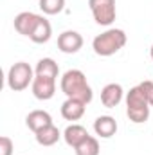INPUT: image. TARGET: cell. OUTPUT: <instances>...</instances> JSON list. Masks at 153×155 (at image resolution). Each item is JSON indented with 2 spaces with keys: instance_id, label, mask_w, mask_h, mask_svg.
<instances>
[{
  "instance_id": "obj_1",
  "label": "cell",
  "mask_w": 153,
  "mask_h": 155,
  "mask_svg": "<svg viewBox=\"0 0 153 155\" xmlns=\"http://www.w3.org/2000/svg\"><path fill=\"white\" fill-rule=\"evenodd\" d=\"M60 87H61V92L70 97V99H79L83 101L85 105H88L94 97V92H92V87L88 85L86 81V76L77 71V69H70L67 71L63 76H61V81H60Z\"/></svg>"
},
{
  "instance_id": "obj_2",
  "label": "cell",
  "mask_w": 153,
  "mask_h": 155,
  "mask_svg": "<svg viewBox=\"0 0 153 155\" xmlns=\"http://www.w3.org/2000/svg\"><path fill=\"white\" fill-rule=\"evenodd\" d=\"M124 45H126V33L122 29H106L105 33L97 35L92 41L94 52L103 58L114 56Z\"/></svg>"
},
{
  "instance_id": "obj_3",
  "label": "cell",
  "mask_w": 153,
  "mask_h": 155,
  "mask_svg": "<svg viewBox=\"0 0 153 155\" xmlns=\"http://www.w3.org/2000/svg\"><path fill=\"white\" fill-rule=\"evenodd\" d=\"M126 116L135 124L146 123L150 117V103L141 85L130 88V92L126 94Z\"/></svg>"
},
{
  "instance_id": "obj_4",
  "label": "cell",
  "mask_w": 153,
  "mask_h": 155,
  "mask_svg": "<svg viewBox=\"0 0 153 155\" xmlns=\"http://www.w3.org/2000/svg\"><path fill=\"white\" fill-rule=\"evenodd\" d=\"M36 74H33V69L29 63L25 61H16L11 65L9 72H7V87L15 92H22L25 90L29 85H33V79Z\"/></svg>"
},
{
  "instance_id": "obj_5",
  "label": "cell",
  "mask_w": 153,
  "mask_h": 155,
  "mask_svg": "<svg viewBox=\"0 0 153 155\" xmlns=\"http://www.w3.org/2000/svg\"><path fill=\"white\" fill-rule=\"evenodd\" d=\"M88 7L92 11L96 24L105 25V27L114 24L115 16H117L115 0H88Z\"/></svg>"
},
{
  "instance_id": "obj_6",
  "label": "cell",
  "mask_w": 153,
  "mask_h": 155,
  "mask_svg": "<svg viewBox=\"0 0 153 155\" xmlns=\"http://www.w3.org/2000/svg\"><path fill=\"white\" fill-rule=\"evenodd\" d=\"M31 88H33V96L40 99V101H47V99H50L52 96H54V92H56V79L54 78H49V76H34L33 79V85H31Z\"/></svg>"
},
{
  "instance_id": "obj_7",
  "label": "cell",
  "mask_w": 153,
  "mask_h": 155,
  "mask_svg": "<svg viewBox=\"0 0 153 155\" xmlns=\"http://www.w3.org/2000/svg\"><path fill=\"white\" fill-rule=\"evenodd\" d=\"M83 47V36L77 31H63L58 36V49L65 54H76Z\"/></svg>"
},
{
  "instance_id": "obj_8",
  "label": "cell",
  "mask_w": 153,
  "mask_h": 155,
  "mask_svg": "<svg viewBox=\"0 0 153 155\" xmlns=\"http://www.w3.org/2000/svg\"><path fill=\"white\" fill-rule=\"evenodd\" d=\"M40 16H41V15L31 13V11H24V13L16 15V16H15V29H16V33H20V35H24V36L29 38L31 33L34 31L36 24H38Z\"/></svg>"
},
{
  "instance_id": "obj_9",
  "label": "cell",
  "mask_w": 153,
  "mask_h": 155,
  "mask_svg": "<svg viewBox=\"0 0 153 155\" xmlns=\"http://www.w3.org/2000/svg\"><path fill=\"white\" fill-rule=\"evenodd\" d=\"M122 96H124V90L119 83H108L101 90V103L106 108H115L122 101Z\"/></svg>"
},
{
  "instance_id": "obj_10",
  "label": "cell",
  "mask_w": 153,
  "mask_h": 155,
  "mask_svg": "<svg viewBox=\"0 0 153 155\" xmlns=\"http://www.w3.org/2000/svg\"><path fill=\"white\" fill-rule=\"evenodd\" d=\"M94 132L101 139H110L117 132V121L112 116H99L94 121Z\"/></svg>"
},
{
  "instance_id": "obj_11",
  "label": "cell",
  "mask_w": 153,
  "mask_h": 155,
  "mask_svg": "<svg viewBox=\"0 0 153 155\" xmlns=\"http://www.w3.org/2000/svg\"><path fill=\"white\" fill-rule=\"evenodd\" d=\"M85 110H86V105L83 101H79V99L67 97V101L61 105V116L67 121H79L85 116Z\"/></svg>"
},
{
  "instance_id": "obj_12",
  "label": "cell",
  "mask_w": 153,
  "mask_h": 155,
  "mask_svg": "<svg viewBox=\"0 0 153 155\" xmlns=\"http://www.w3.org/2000/svg\"><path fill=\"white\" fill-rule=\"evenodd\" d=\"M25 124H27V128L31 132L36 134L38 130L49 126V124H52V117H50L49 112H45V110H33V112H29V116L25 117Z\"/></svg>"
},
{
  "instance_id": "obj_13",
  "label": "cell",
  "mask_w": 153,
  "mask_h": 155,
  "mask_svg": "<svg viewBox=\"0 0 153 155\" xmlns=\"http://www.w3.org/2000/svg\"><path fill=\"white\" fill-rule=\"evenodd\" d=\"M86 137H88L86 128L81 126V124H76V123L69 124V126L65 128V132H63V139H65V143H67L69 146H72V148H76L77 144L83 143Z\"/></svg>"
},
{
  "instance_id": "obj_14",
  "label": "cell",
  "mask_w": 153,
  "mask_h": 155,
  "mask_svg": "<svg viewBox=\"0 0 153 155\" xmlns=\"http://www.w3.org/2000/svg\"><path fill=\"white\" fill-rule=\"evenodd\" d=\"M34 137H36V143H38L40 146H52V144H56V143L60 141L61 134H60L58 126L49 124V126L38 130V132L34 134Z\"/></svg>"
},
{
  "instance_id": "obj_15",
  "label": "cell",
  "mask_w": 153,
  "mask_h": 155,
  "mask_svg": "<svg viewBox=\"0 0 153 155\" xmlns=\"http://www.w3.org/2000/svg\"><path fill=\"white\" fill-rule=\"evenodd\" d=\"M50 36H52V27H50V22H49L47 18L40 16L38 24H36L34 31L31 33L29 40H31V41H34V43H47V41L50 40Z\"/></svg>"
},
{
  "instance_id": "obj_16",
  "label": "cell",
  "mask_w": 153,
  "mask_h": 155,
  "mask_svg": "<svg viewBox=\"0 0 153 155\" xmlns=\"http://www.w3.org/2000/svg\"><path fill=\"white\" fill-rule=\"evenodd\" d=\"M38 76H49V78H58L60 74V67L58 63L52 60V58H41L38 63H36V71H34Z\"/></svg>"
},
{
  "instance_id": "obj_17",
  "label": "cell",
  "mask_w": 153,
  "mask_h": 155,
  "mask_svg": "<svg viewBox=\"0 0 153 155\" xmlns=\"http://www.w3.org/2000/svg\"><path fill=\"white\" fill-rule=\"evenodd\" d=\"M74 150H76V155H99V141L96 137L88 135Z\"/></svg>"
},
{
  "instance_id": "obj_18",
  "label": "cell",
  "mask_w": 153,
  "mask_h": 155,
  "mask_svg": "<svg viewBox=\"0 0 153 155\" xmlns=\"http://www.w3.org/2000/svg\"><path fill=\"white\" fill-rule=\"evenodd\" d=\"M40 9L45 15H58L65 9V0H40Z\"/></svg>"
},
{
  "instance_id": "obj_19",
  "label": "cell",
  "mask_w": 153,
  "mask_h": 155,
  "mask_svg": "<svg viewBox=\"0 0 153 155\" xmlns=\"http://www.w3.org/2000/svg\"><path fill=\"white\" fill-rule=\"evenodd\" d=\"M13 148H15L13 141L7 135H2L0 137V155H11L13 153Z\"/></svg>"
},
{
  "instance_id": "obj_20",
  "label": "cell",
  "mask_w": 153,
  "mask_h": 155,
  "mask_svg": "<svg viewBox=\"0 0 153 155\" xmlns=\"http://www.w3.org/2000/svg\"><path fill=\"white\" fill-rule=\"evenodd\" d=\"M141 88L144 90L150 107H153V81H142V83H141Z\"/></svg>"
},
{
  "instance_id": "obj_21",
  "label": "cell",
  "mask_w": 153,
  "mask_h": 155,
  "mask_svg": "<svg viewBox=\"0 0 153 155\" xmlns=\"http://www.w3.org/2000/svg\"><path fill=\"white\" fill-rule=\"evenodd\" d=\"M150 56H151V60H153V45H151V49H150Z\"/></svg>"
}]
</instances>
